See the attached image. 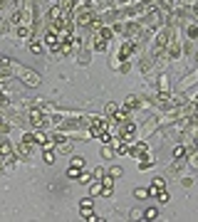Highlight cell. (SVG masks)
I'll list each match as a JSON object with an SVG mask.
<instances>
[{"label":"cell","instance_id":"obj_2","mask_svg":"<svg viewBox=\"0 0 198 222\" xmlns=\"http://www.w3.org/2000/svg\"><path fill=\"white\" fill-rule=\"evenodd\" d=\"M30 118H32V126H35V128H42V126H45V116L37 114V111H32V116H30Z\"/></svg>","mask_w":198,"mask_h":222},{"label":"cell","instance_id":"obj_7","mask_svg":"<svg viewBox=\"0 0 198 222\" xmlns=\"http://www.w3.org/2000/svg\"><path fill=\"white\" fill-rule=\"evenodd\" d=\"M173 156H176V158L186 156V148H183V146H176V148H173Z\"/></svg>","mask_w":198,"mask_h":222},{"label":"cell","instance_id":"obj_5","mask_svg":"<svg viewBox=\"0 0 198 222\" xmlns=\"http://www.w3.org/2000/svg\"><path fill=\"white\" fill-rule=\"evenodd\" d=\"M144 220H159V212H156V210H146V215H144Z\"/></svg>","mask_w":198,"mask_h":222},{"label":"cell","instance_id":"obj_16","mask_svg":"<svg viewBox=\"0 0 198 222\" xmlns=\"http://www.w3.org/2000/svg\"><path fill=\"white\" fill-rule=\"evenodd\" d=\"M109 175H111V178H119V175H121V168H111Z\"/></svg>","mask_w":198,"mask_h":222},{"label":"cell","instance_id":"obj_12","mask_svg":"<svg viewBox=\"0 0 198 222\" xmlns=\"http://www.w3.org/2000/svg\"><path fill=\"white\" fill-rule=\"evenodd\" d=\"M72 165H75V168H79V170H82V168H84V160H82V158H75V160H72Z\"/></svg>","mask_w":198,"mask_h":222},{"label":"cell","instance_id":"obj_15","mask_svg":"<svg viewBox=\"0 0 198 222\" xmlns=\"http://www.w3.org/2000/svg\"><path fill=\"white\" fill-rule=\"evenodd\" d=\"M89 193H92V195H99V193H102V188H99V183H94V185H92V188H89Z\"/></svg>","mask_w":198,"mask_h":222},{"label":"cell","instance_id":"obj_17","mask_svg":"<svg viewBox=\"0 0 198 222\" xmlns=\"http://www.w3.org/2000/svg\"><path fill=\"white\" fill-rule=\"evenodd\" d=\"M129 54H131V45H126V47L121 49V57H129Z\"/></svg>","mask_w":198,"mask_h":222},{"label":"cell","instance_id":"obj_14","mask_svg":"<svg viewBox=\"0 0 198 222\" xmlns=\"http://www.w3.org/2000/svg\"><path fill=\"white\" fill-rule=\"evenodd\" d=\"M82 210L89 212V210H92V200H82Z\"/></svg>","mask_w":198,"mask_h":222},{"label":"cell","instance_id":"obj_8","mask_svg":"<svg viewBox=\"0 0 198 222\" xmlns=\"http://www.w3.org/2000/svg\"><path fill=\"white\" fill-rule=\"evenodd\" d=\"M67 175H69V178H75V180H77V178H79V168H75V165H72V168L67 170Z\"/></svg>","mask_w":198,"mask_h":222},{"label":"cell","instance_id":"obj_3","mask_svg":"<svg viewBox=\"0 0 198 222\" xmlns=\"http://www.w3.org/2000/svg\"><path fill=\"white\" fill-rule=\"evenodd\" d=\"M161 190H163V180H161V178H156V180H154V185H151V190H149V195H159Z\"/></svg>","mask_w":198,"mask_h":222},{"label":"cell","instance_id":"obj_1","mask_svg":"<svg viewBox=\"0 0 198 222\" xmlns=\"http://www.w3.org/2000/svg\"><path fill=\"white\" fill-rule=\"evenodd\" d=\"M107 133V124L104 121H94V126H92V136H102Z\"/></svg>","mask_w":198,"mask_h":222},{"label":"cell","instance_id":"obj_13","mask_svg":"<svg viewBox=\"0 0 198 222\" xmlns=\"http://www.w3.org/2000/svg\"><path fill=\"white\" fill-rule=\"evenodd\" d=\"M156 197H159V203H169V193H163V190H161Z\"/></svg>","mask_w":198,"mask_h":222},{"label":"cell","instance_id":"obj_6","mask_svg":"<svg viewBox=\"0 0 198 222\" xmlns=\"http://www.w3.org/2000/svg\"><path fill=\"white\" fill-rule=\"evenodd\" d=\"M0 153H3V156L10 153V143H8V141H3V143H0Z\"/></svg>","mask_w":198,"mask_h":222},{"label":"cell","instance_id":"obj_10","mask_svg":"<svg viewBox=\"0 0 198 222\" xmlns=\"http://www.w3.org/2000/svg\"><path fill=\"white\" fill-rule=\"evenodd\" d=\"M134 195H136V197L141 200V197H146L149 193H146V190H144V188H136V190H134Z\"/></svg>","mask_w":198,"mask_h":222},{"label":"cell","instance_id":"obj_9","mask_svg":"<svg viewBox=\"0 0 198 222\" xmlns=\"http://www.w3.org/2000/svg\"><path fill=\"white\" fill-rule=\"evenodd\" d=\"M139 101H136V96H126V109H134Z\"/></svg>","mask_w":198,"mask_h":222},{"label":"cell","instance_id":"obj_4","mask_svg":"<svg viewBox=\"0 0 198 222\" xmlns=\"http://www.w3.org/2000/svg\"><path fill=\"white\" fill-rule=\"evenodd\" d=\"M45 39H47V45H50V47H55V49H57V35H52V32H50Z\"/></svg>","mask_w":198,"mask_h":222},{"label":"cell","instance_id":"obj_11","mask_svg":"<svg viewBox=\"0 0 198 222\" xmlns=\"http://www.w3.org/2000/svg\"><path fill=\"white\" fill-rule=\"evenodd\" d=\"M77 180H79V183H89L92 175H89V173H79V178H77Z\"/></svg>","mask_w":198,"mask_h":222},{"label":"cell","instance_id":"obj_19","mask_svg":"<svg viewBox=\"0 0 198 222\" xmlns=\"http://www.w3.org/2000/svg\"><path fill=\"white\" fill-rule=\"evenodd\" d=\"M0 128H3V126H0Z\"/></svg>","mask_w":198,"mask_h":222},{"label":"cell","instance_id":"obj_18","mask_svg":"<svg viewBox=\"0 0 198 222\" xmlns=\"http://www.w3.org/2000/svg\"><path fill=\"white\" fill-rule=\"evenodd\" d=\"M52 160H55V156H52L50 150H47V153H45V163H52Z\"/></svg>","mask_w":198,"mask_h":222}]
</instances>
